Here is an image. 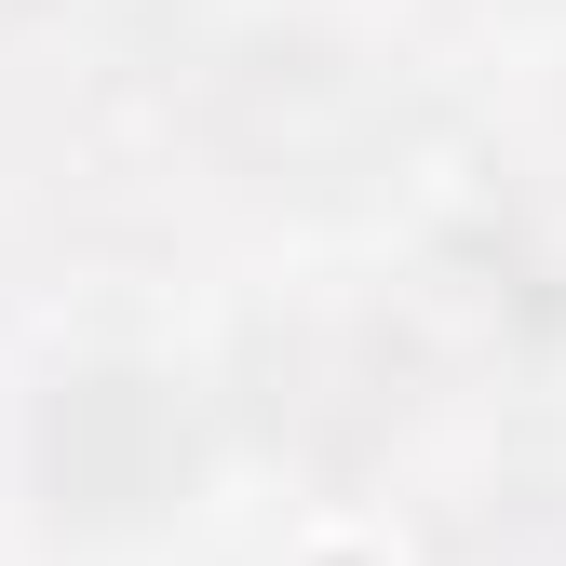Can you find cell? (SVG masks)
Segmentation results:
<instances>
[{
    "instance_id": "1",
    "label": "cell",
    "mask_w": 566,
    "mask_h": 566,
    "mask_svg": "<svg viewBox=\"0 0 566 566\" xmlns=\"http://www.w3.org/2000/svg\"><path fill=\"white\" fill-rule=\"evenodd\" d=\"M256 405H270V432H297L324 459H365L405 418V337L365 324V311H311L256 350Z\"/></svg>"
}]
</instances>
